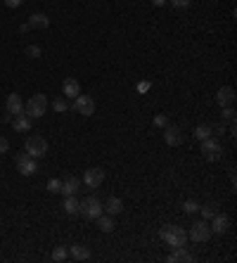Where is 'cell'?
<instances>
[{"instance_id":"19","label":"cell","mask_w":237,"mask_h":263,"mask_svg":"<svg viewBox=\"0 0 237 263\" xmlns=\"http://www.w3.org/2000/svg\"><path fill=\"white\" fill-rule=\"evenodd\" d=\"M69 254H71V259H76V261H88L90 259V249L83 247V244H71Z\"/></svg>"},{"instance_id":"27","label":"cell","mask_w":237,"mask_h":263,"mask_svg":"<svg viewBox=\"0 0 237 263\" xmlns=\"http://www.w3.org/2000/svg\"><path fill=\"white\" fill-rule=\"evenodd\" d=\"M183 209H185V213H197V211H199V204H197L194 199H185Z\"/></svg>"},{"instance_id":"36","label":"cell","mask_w":237,"mask_h":263,"mask_svg":"<svg viewBox=\"0 0 237 263\" xmlns=\"http://www.w3.org/2000/svg\"><path fill=\"white\" fill-rule=\"evenodd\" d=\"M211 131H216V133H226V126L221 123V126H211Z\"/></svg>"},{"instance_id":"31","label":"cell","mask_w":237,"mask_h":263,"mask_svg":"<svg viewBox=\"0 0 237 263\" xmlns=\"http://www.w3.org/2000/svg\"><path fill=\"white\" fill-rule=\"evenodd\" d=\"M223 119L233 123V121H235V109H233V107H223Z\"/></svg>"},{"instance_id":"37","label":"cell","mask_w":237,"mask_h":263,"mask_svg":"<svg viewBox=\"0 0 237 263\" xmlns=\"http://www.w3.org/2000/svg\"><path fill=\"white\" fill-rule=\"evenodd\" d=\"M152 5H157V7H162V5H166V0H152Z\"/></svg>"},{"instance_id":"1","label":"cell","mask_w":237,"mask_h":263,"mask_svg":"<svg viewBox=\"0 0 237 263\" xmlns=\"http://www.w3.org/2000/svg\"><path fill=\"white\" fill-rule=\"evenodd\" d=\"M159 237H162L171 249H176V247H185L187 232H185V228H178V225H164L162 230H159Z\"/></svg>"},{"instance_id":"32","label":"cell","mask_w":237,"mask_h":263,"mask_svg":"<svg viewBox=\"0 0 237 263\" xmlns=\"http://www.w3.org/2000/svg\"><path fill=\"white\" fill-rule=\"evenodd\" d=\"M26 55L29 57H41V48H38V45H29V48H26Z\"/></svg>"},{"instance_id":"8","label":"cell","mask_w":237,"mask_h":263,"mask_svg":"<svg viewBox=\"0 0 237 263\" xmlns=\"http://www.w3.org/2000/svg\"><path fill=\"white\" fill-rule=\"evenodd\" d=\"M17 171L22 175H33L36 171H38V164H36V159H33L31 154H17Z\"/></svg>"},{"instance_id":"29","label":"cell","mask_w":237,"mask_h":263,"mask_svg":"<svg viewBox=\"0 0 237 263\" xmlns=\"http://www.w3.org/2000/svg\"><path fill=\"white\" fill-rule=\"evenodd\" d=\"M48 190H50V192H59V190H62V180H57V178H50V180H48Z\"/></svg>"},{"instance_id":"10","label":"cell","mask_w":237,"mask_h":263,"mask_svg":"<svg viewBox=\"0 0 237 263\" xmlns=\"http://www.w3.org/2000/svg\"><path fill=\"white\" fill-rule=\"evenodd\" d=\"M209 225H211V235H226L228 228H230V218L226 213H216Z\"/></svg>"},{"instance_id":"35","label":"cell","mask_w":237,"mask_h":263,"mask_svg":"<svg viewBox=\"0 0 237 263\" xmlns=\"http://www.w3.org/2000/svg\"><path fill=\"white\" fill-rule=\"evenodd\" d=\"M22 2H24V0H5V5H7V7H19Z\"/></svg>"},{"instance_id":"13","label":"cell","mask_w":237,"mask_h":263,"mask_svg":"<svg viewBox=\"0 0 237 263\" xmlns=\"http://www.w3.org/2000/svg\"><path fill=\"white\" fill-rule=\"evenodd\" d=\"M62 95H64V98H71V100H74L76 95H81V86H78L76 78L69 76L62 81Z\"/></svg>"},{"instance_id":"3","label":"cell","mask_w":237,"mask_h":263,"mask_svg":"<svg viewBox=\"0 0 237 263\" xmlns=\"http://www.w3.org/2000/svg\"><path fill=\"white\" fill-rule=\"evenodd\" d=\"M24 152L31 154L33 159H41L48 152V140H45L43 135H29L26 143H24Z\"/></svg>"},{"instance_id":"24","label":"cell","mask_w":237,"mask_h":263,"mask_svg":"<svg viewBox=\"0 0 237 263\" xmlns=\"http://www.w3.org/2000/svg\"><path fill=\"white\" fill-rule=\"evenodd\" d=\"M69 259V247H55L53 249V261L57 263H62Z\"/></svg>"},{"instance_id":"30","label":"cell","mask_w":237,"mask_h":263,"mask_svg":"<svg viewBox=\"0 0 237 263\" xmlns=\"http://www.w3.org/2000/svg\"><path fill=\"white\" fill-rule=\"evenodd\" d=\"M154 126H157V128H166V126H169V119H166L164 114H157V116H154Z\"/></svg>"},{"instance_id":"25","label":"cell","mask_w":237,"mask_h":263,"mask_svg":"<svg viewBox=\"0 0 237 263\" xmlns=\"http://www.w3.org/2000/svg\"><path fill=\"white\" fill-rule=\"evenodd\" d=\"M69 102H66V98H57V100H53V109L55 111H59V114H64V111H69Z\"/></svg>"},{"instance_id":"6","label":"cell","mask_w":237,"mask_h":263,"mask_svg":"<svg viewBox=\"0 0 237 263\" xmlns=\"http://www.w3.org/2000/svg\"><path fill=\"white\" fill-rule=\"evenodd\" d=\"M202 154H204L206 161H218V159L223 157V147H221L218 140L206 138V140H202Z\"/></svg>"},{"instance_id":"34","label":"cell","mask_w":237,"mask_h":263,"mask_svg":"<svg viewBox=\"0 0 237 263\" xmlns=\"http://www.w3.org/2000/svg\"><path fill=\"white\" fill-rule=\"evenodd\" d=\"M150 88H152L150 81H140V83H138V93H147Z\"/></svg>"},{"instance_id":"17","label":"cell","mask_w":237,"mask_h":263,"mask_svg":"<svg viewBox=\"0 0 237 263\" xmlns=\"http://www.w3.org/2000/svg\"><path fill=\"white\" fill-rule=\"evenodd\" d=\"M48 26H50V19L43 12H36L29 17V29H48Z\"/></svg>"},{"instance_id":"33","label":"cell","mask_w":237,"mask_h":263,"mask_svg":"<svg viewBox=\"0 0 237 263\" xmlns=\"http://www.w3.org/2000/svg\"><path fill=\"white\" fill-rule=\"evenodd\" d=\"M5 152H10V143H7V138L0 135V154H5Z\"/></svg>"},{"instance_id":"20","label":"cell","mask_w":237,"mask_h":263,"mask_svg":"<svg viewBox=\"0 0 237 263\" xmlns=\"http://www.w3.org/2000/svg\"><path fill=\"white\" fill-rule=\"evenodd\" d=\"M105 211H107L109 216H118V213L123 211V202L118 197H109L107 204H105Z\"/></svg>"},{"instance_id":"4","label":"cell","mask_w":237,"mask_h":263,"mask_svg":"<svg viewBox=\"0 0 237 263\" xmlns=\"http://www.w3.org/2000/svg\"><path fill=\"white\" fill-rule=\"evenodd\" d=\"M102 211H105V209H102V202L97 197H88V199H83V202H78V213L88 220H95Z\"/></svg>"},{"instance_id":"14","label":"cell","mask_w":237,"mask_h":263,"mask_svg":"<svg viewBox=\"0 0 237 263\" xmlns=\"http://www.w3.org/2000/svg\"><path fill=\"white\" fill-rule=\"evenodd\" d=\"M78 187H81V180H78L76 175H66L64 180H62V190H59V192H62L64 197H69V195H76V192H78Z\"/></svg>"},{"instance_id":"12","label":"cell","mask_w":237,"mask_h":263,"mask_svg":"<svg viewBox=\"0 0 237 263\" xmlns=\"http://www.w3.org/2000/svg\"><path fill=\"white\" fill-rule=\"evenodd\" d=\"M216 102H218L221 107H230V105L235 102V90L230 86H223L218 93H216Z\"/></svg>"},{"instance_id":"11","label":"cell","mask_w":237,"mask_h":263,"mask_svg":"<svg viewBox=\"0 0 237 263\" xmlns=\"http://www.w3.org/2000/svg\"><path fill=\"white\" fill-rule=\"evenodd\" d=\"M164 140H166V145H171V147H178V145L183 143V131L178 126H166L164 128Z\"/></svg>"},{"instance_id":"23","label":"cell","mask_w":237,"mask_h":263,"mask_svg":"<svg viewBox=\"0 0 237 263\" xmlns=\"http://www.w3.org/2000/svg\"><path fill=\"white\" fill-rule=\"evenodd\" d=\"M214 135V131H211V126H197L194 128V138L202 143V140H206V138H211Z\"/></svg>"},{"instance_id":"7","label":"cell","mask_w":237,"mask_h":263,"mask_svg":"<svg viewBox=\"0 0 237 263\" xmlns=\"http://www.w3.org/2000/svg\"><path fill=\"white\" fill-rule=\"evenodd\" d=\"M187 237L194 242H206L209 237H211V225H209V220H197L192 228H190V232H187Z\"/></svg>"},{"instance_id":"9","label":"cell","mask_w":237,"mask_h":263,"mask_svg":"<svg viewBox=\"0 0 237 263\" xmlns=\"http://www.w3.org/2000/svg\"><path fill=\"white\" fill-rule=\"evenodd\" d=\"M83 183H86V185L90 187V190L100 187L102 183H105V171H102V168H97V166L88 168L86 173H83Z\"/></svg>"},{"instance_id":"5","label":"cell","mask_w":237,"mask_h":263,"mask_svg":"<svg viewBox=\"0 0 237 263\" xmlns=\"http://www.w3.org/2000/svg\"><path fill=\"white\" fill-rule=\"evenodd\" d=\"M71 109L78 111L81 116H93L95 114V100L90 98V95H76Z\"/></svg>"},{"instance_id":"18","label":"cell","mask_w":237,"mask_h":263,"mask_svg":"<svg viewBox=\"0 0 237 263\" xmlns=\"http://www.w3.org/2000/svg\"><path fill=\"white\" fill-rule=\"evenodd\" d=\"M166 261H169V263H176V261H192V254L187 252L185 247H176V249H173V254H169V256H166Z\"/></svg>"},{"instance_id":"28","label":"cell","mask_w":237,"mask_h":263,"mask_svg":"<svg viewBox=\"0 0 237 263\" xmlns=\"http://www.w3.org/2000/svg\"><path fill=\"white\" fill-rule=\"evenodd\" d=\"M169 5H173L176 10H187L190 7V0H166Z\"/></svg>"},{"instance_id":"26","label":"cell","mask_w":237,"mask_h":263,"mask_svg":"<svg viewBox=\"0 0 237 263\" xmlns=\"http://www.w3.org/2000/svg\"><path fill=\"white\" fill-rule=\"evenodd\" d=\"M199 211H202V218H204V220H211L216 213H218L216 204H206V207H199Z\"/></svg>"},{"instance_id":"2","label":"cell","mask_w":237,"mask_h":263,"mask_svg":"<svg viewBox=\"0 0 237 263\" xmlns=\"http://www.w3.org/2000/svg\"><path fill=\"white\" fill-rule=\"evenodd\" d=\"M48 107H50L48 98L41 95V93H36V95H31V98L24 102V114H26V116H31V119H41L45 111H48Z\"/></svg>"},{"instance_id":"15","label":"cell","mask_w":237,"mask_h":263,"mask_svg":"<svg viewBox=\"0 0 237 263\" xmlns=\"http://www.w3.org/2000/svg\"><path fill=\"white\" fill-rule=\"evenodd\" d=\"M12 128L17 133H29L31 131V116H26V114H17L14 119H12Z\"/></svg>"},{"instance_id":"22","label":"cell","mask_w":237,"mask_h":263,"mask_svg":"<svg viewBox=\"0 0 237 263\" xmlns=\"http://www.w3.org/2000/svg\"><path fill=\"white\" fill-rule=\"evenodd\" d=\"M64 211L69 216H78V199H76V195H69L64 199Z\"/></svg>"},{"instance_id":"16","label":"cell","mask_w":237,"mask_h":263,"mask_svg":"<svg viewBox=\"0 0 237 263\" xmlns=\"http://www.w3.org/2000/svg\"><path fill=\"white\" fill-rule=\"evenodd\" d=\"M5 107H7V114H14V116H17V114L24 111V102L17 93H12L10 98H7V102H5Z\"/></svg>"},{"instance_id":"21","label":"cell","mask_w":237,"mask_h":263,"mask_svg":"<svg viewBox=\"0 0 237 263\" xmlns=\"http://www.w3.org/2000/svg\"><path fill=\"white\" fill-rule=\"evenodd\" d=\"M95 220H97V228H100L102 232H112V230H114V220H112V216H102V213H100Z\"/></svg>"}]
</instances>
